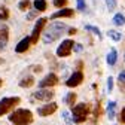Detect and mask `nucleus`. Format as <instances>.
Masks as SVG:
<instances>
[{
	"label": "nucleus",
	"instance_id": "4",
	"mask_svg": "<svg viewBox=\"0 0 125 125\" xmlns=\"http://www.w3.org/2000/svg\"><path fill=\"white\" fill-rule=\"evenodd\" d=\"M18 103H20V97H6V98H2V101H0V116L8 113L9 110H12Z\"/></svg>",
	"mask_w": 125,
	"mask_h": 125
},
{
	"label": "nucleus",
	"instance_id": "2",
	"mask_svg": "<svg viewBox=\"0 0 125 125\" xmlns=\"http://www.w3.org/2000/svg\"><path fill=\"white\" fill-rule=\"evenodd\" d=\"M9 121L13 125H30L33 122V113L27 109H18L13 113H10Z\"/></svg>",
	"mask_w": 125,
	"mask_h": 125
},
{
	"label": "nucleus",
	"instance_id": "34",
	"mask_svg": "<svg viewBox=\"0 0 125 125\" xmlns=\"http://www.w3.org/2000/svg\"><path fill=\"white\" fill-rule=\"evenodd\" d=\"M2 83H3V81H2V79H0V86H2Z\"/></svg>",
	"mask_w": 125,
	"mask_h": 125
},
{
	"label": "nucleus",
	"instance_id": "16",
	"mask_svg": "<svg viewBox=\"0 0 125 125\" xmlns=\"http://www.w3.org/2000/svg\"><path fill=\"white\" fill-rule=\"evenodd\" d=\"M115 110H116V103L115 101H109V104H107V116H109V119L115 118Z\"/></svg>",
	"mask_w": 125,
	"mask_h": 125
},
{
	"label": "nucleus",
	"instance_id": "13",
	"mask_svg": "<svg viewBox=\"0 0 125 125\" xmlns=\"http://www.w3.org/2000/svg\"><path fill=\"white\" fill-rule=\"evenodd\" d=\"M30 43H31V37H28V36H25L18 45H17V48H15V51H17L18 54H22V52H25L27 49H28V46H30Z\"/></svg>",
	"mask_w": 125,
	"mask_h": 125
},
{
	"label": "nucleus",
	"instance_id": "14",
	"mask_svg": "<svg viewBox=\"0 0 125 125\" xmlns=\"http://www.w3.org/2000/svg\"><path fill=\"white\" fill-rule=\"evenodd\" d=\"M33 85H34V77L33 76H27V77H24V79H21V82H20L21 88H30Z\"/></svg>",
	"mask_w": 125,
	"mask_h": 125
},
{
	"label": "nucleus",
	"instance_id": "31",
	"mask_svg": "<svg viewBox=\"0 0 125 125\" xmlns=\"http://www.w3.org/2000/svg\"><path fill=\"white\" fill-rule=\"evenodd\" d=\"M82 51V45H76L74 43V52H81Z\"/></svg>",
	"mask_w": 125,
	"mask_h": 125
},
{
	"label": "nucleus",
	"instance_id": "25",
	"mask_svg": "<svg viewBox=\"0 0 125 125\" xmlns=\"http://www.w3.org/2000/svg\"><path fill=\"white\" fill-rule=\"evenodd\" d=\"M61 116H62V118H64V121L67 122V125H72V124L74 122L73 119H70V115H69V112H66V110H64V112H62V113H61Z\"/></svg>",
	"mask_w": 125,
	"mask_h": 125
},
{
	"label": "nucleus",
	"instance_id": "21",
	"mask_svg": "<svg viewBox=\"0 0 125 125\" xmlns=\"http://www.w3.org/2000/svg\"><path fill=\"white\" fill-rule=\"evenodd\" d=\"M85 30H88V31H91V33H94L98 39H101V33H100V30L97 28V27H94V25H85Z\"/></svg>",
	"mask_w": 125,
	"mask_h": 125
},
{
	"label": "nucleus",
	"instance_id": "10",
	"mask_svg": "<svg viewBox=\"0 0 125 125\" xmlns=\"http://www.w3.org/2000/svg\"><path fill=\"white\" fill-rule=\"evenodd\" d=\"M74 15V10L73 9H69V8H64V9H60L58 12L52 13L51 15V20H57V18H70Z\"/></svg>",
	"mask_w": 125,
	"mask_h": 125
},
{
	"label": "nucleus",
	"instance_id": "7",
	"mask_svg": "<svg viewBox=\"0 0 125 125\" xmlns=\"http://www.w3.org/2000/svg\"><path fill=\"white\" fill-rule=\"evenodd\" d=\"M57 83H58V77H57V74L49 73L48 76H45L43 79L39 82V86L43 89V88H48V86H54V85H57Z\"/></svg>",
	"mask_w": 125,
	"mask_h": 125
},
{
	"label": "nucleus",
	"instance_id": "5",
	"mask_svg": "<svg viewBox=\"0 0 125 125\" xmlns=\"http://www.w3.org/2000/svg\"><path fill=\"white\" fill-rule=\"evenodd\" d=\"M74 48V42L72 39H66V40H62L61 45L58 46V49H57V55L58 57H69L72 54Z\"/></svg>",
	"mask_w": 125,
	"mask_h": 125
},
{
	"label": "nucleus",
	"instance_id": "29",
	"mask_svg": "<svg viewBox=\"0 0 125 125\" xmlns=\"http://www.w3.org/2000/svg\"><path fill=\"white\" fill-rule=\"evenodd\" d=\"M37 12H39V10H30V12L27 13V20H34V18L37 17Z\"/></svg>",
	"mask_w": 125,
	"mask_h": 125
},
{
	"label": "nucleus",
	"instance_id": "6",
	"mask_svg": "<svg viewBox=\"0 0 125 125\" xmlns=\"http://www.w3.org/2000/svg\"><path fill=\"white\" fill-rule=\"evenodd\" d=\"M46 18H40V20H37V22H36V25H34V28H33V31H31V43H37V39H39V36H40V33H42V30H43V27L46 25Z\"/></svg>",
	"mask_w": 125,
	"mask_h": 125
},
{
	"label": "nucleus",
	"instance_id": "30",
	"mask_svg": "<svg viewBox=\"0 0 125 125\" xmlns=\"http://www.w3.org/2000/svg\"><path fill=\"white\" fill-rule=\"evenodd\" d=\"M118 79H119V82L125 83V70H122V72L119 73V76H118Z\"/></svg>",
	"mask_w": 125,
	"mask_h": 125
},
{
	"label": "nucleus",
	"instance_id": "22",
	"mask_svg": "<svg viewBox=\"0 0 125 125\" xmlns=\"http://www.w3.org/2000/svg\"><path fill=\"white\" fill-rule=\"evenodd\" d=\"M69 106H73V103L76 101V94L74 92H70V94H67V97H66V100H64Z\"/></svg>",
	"mask_w": 125,
	"mask_h": 125
},
{
	"label": "nucleus",
	"instance_id": "3",
	"mask_svg": "<svg viewBox=\"0 0 125 125\" xmlns=\"http://www.w3.org/2000/svg\"><path fill=\"white\" fill-rule=\"evenodd\" d=\"M72 112H73V121H74L76 124H81V122H83V121L86 119V115H88V112H89V107H88V104L81 103V104L74 106Z\"/></svg>",
	"mask_w": 125,
	"mask_h": 125
},
{
	"label": "nucleus",
	"instance_id": "12",
	"mask_svg": "<svg viewBox=\"0 0 125 125\" xmlns=\"http://www.w3.org/2000/svg\"><path fill=\"white\" fill-rule=\"evenodd\" d=\"M8 37H9V30L8 27H0V51L5 49V46L8 45Z\"/></svg>",
	"mask_w": 125,
	"mask_h": 125
},
{
	"label": "nucleus",
	"instance_id": "17",
	"mask_svg": "<svg viewBox=\"0 0 125 125\" xmlns=\"http://www.w3.org/2000/svg\"><path fill=\"white\" fill-rule=\"evenodd\" d=\"M113 24H115V25H118V27L125 25V17H124L122 13H116L115 17H113Z\"/></svg>",
	"mask_w": 125,
	"mask_h": 125
},
{
	"label": "nucleus",
	"instance_id": "11",
	"mask_svg": "<svg viewBox=\"0 0 125 125\" xmlns=\"http://www.w3.org/2000/svg\"><path fill=\"white\" fill-rule=\"evenodd\" d=\"M55 110H57V103H49V104H46V106L37 109V113L40 116H48V115H52Z\"/></svg>",
	"mask_w": 125,
	"mask_h": 125
},
{
	"label": "nucleus",
	"instance_id": "27",
	"mask_svg": "<svg viewBox=\"0 0 125 125\" xmlns=\"http://www.w3.org/2000/svg\"><path fill=\"white\" fill-rule=\"evenodd\" d=\"M85 8H86V5H85V0H77V10L83 12V10H85Z\"/></svg>",
	"mask_w": 125,
	"mask_h": 125
},
{
	"label": "nucleus",
	"instance_id": "19",
	"mask_svg": "<svg viewBox=\"0 0 125 125\" xmlns=\"http://www.w3.org/2000/svg\"><path fill=\"white\" fill-rule=\"evenodd\" d=\"M107 36L110 37L112 40H115V42H119V40L122 39V34L118 33V31H115V30H109V31H107Z\"/></svg>",
	"mask_w": 125,
	"mask_h": 125
},
{
	"label": "nucleus",
	"instance_id": "15",
	"mask_svg": "<svg viewBox=\"0 0 125 125\" xmlns=\"http://www.w3.org/2000/svg\"><path fill=\"white\" fill-rule=\"evenodd\" d=\"M116 60H118V52H116V49H110V52H109V55H107V64H109V66H115Z\"/></svg>",
	"mask_w": 125,
	"mask_h": 125
},
{
	"label": "nucleus",
	"instance_id": "9",
	"mask_svg": "<svg viewBox=\"0 0 125 125\" xmlns=\"http://www.w3.org/2000/svg\"><path fill=\"white\" fill-rule=\"evenodd\" d=\"M54 97V92L51 89H39L34 92V98L36 100H40V101H49L51 98Z\"/></svg>",
	"mask_w": 125,
	"mask_h": 125
},
{
	"label": "nucleus",
	"instance_id": "1",
	"mask_svg": "<svg viewBox=\"0 0 125 125\" xmlns=\"http://www.w3.org/2000/svg\"><path fill=\"white\" fill-rule=\"evenodd\" d=\"M67 31V25H64L62 22H52L48 30L45 31L43 34V42L45 43H51L54 40H57L58 37H61Z\"/></svg>",
	"mask_w": 125,
	"mask_h": 125
},
{
	"label": "nucleus",
	"instance_id": "33",
	"mask_svg": "<svg viewBox=\"0 0 125 125\" xmlns=\"http://www.w3.org/2000/svg\"><path fill=\"white\" fill-rule=\"evenodd\" d=\"M74 33H76L74 28H70V30H69V34H74Z\"/></svg>",
	"mask_w": 125,
	"mask_h": 125
},
{
	"label": "nucleus",
	"instance_id": "18",
	"mask_svg": "<svg viewBox=\"0 0 125 125\" xmlns=\"http://www.w3.org/2000/svg\"><path fill=\"white\" fill-rule=\"evenodd\" d=\"M34 8L39 12L46 10V0H34Z\"/></svg>",
	"mask_w": 125,
	"mask_h": 125
},
{
	"label": "nucleus",
	"instance_id": "24",
	"mask_svg": "<svg viewBox=\"0 0 125 125\" xmlns=\"http://www.w3.org/2000/svg\"><path fill=\"white\" fill-rule=\"evenodd\" d=\"M28 6H30V0H21V2H20V5H18V8H20L21 10H25V9H28Z\"/></svg>",
	"mask_w": 125,
	"mask_h": 125
},
{
	"label": "nucleus",
	"instance_id": "28",
	"mask_svg": "<svg viewBox=\"0 0 125 125\" xmlns=\"http://www.w3.org/2000/svg\"><path fill=\"white\" fill-rule=\"evenodd\" d=\"M112 89H113V77L109 76V79H107V91L112 92Z\"/></svg>",
	"mask_w": 125,
	"mask_h": 125
},
{
	"label": "nucleus",
	"instance_id": "26",
	"mask_svg": "<svg viewBox=\"0 0 125 125\" xmlns=\"http://www.w3.org/2000/svg\"><path fill=\"white\" fill-rule=\"evenodd\" d=\"M66 5H67V0H54V6H57V8H62V9H64Z\"/></svg>",
	"mask_w": 125,
	"mask_h": 125
},
{
	"label": "nucleus",
	"instance_id": "23",
	"mask_svg": "<svg viewBox=\"0 0 125 125\" xmlns=\"http://www.w3.org/2000/svg\"><path fill=\"white\" fill-rule=\"evenodd\" d=\"M104 3H106V8L109 9V10H113L115 8H116V0H104Z\"/></svg>",
	"mask_w": 125,
	"mask_h": 125
},
{
	"label": "nucleus",
	"instance_id": "20",
	"mask_svg": "<svg viewBox=\"0 0 125 125\" xmlns=\"http://www.w3.org/2000/svg\"><path fill=\"white\" fill-rule=\"evenodd\" d=\"M9 18V9L6 6H0V21H5Z\"/></svg>",
	"mask_w": 125,
	"mask_h": 125
},
{
	"label": "nucleus",
	"instance_id": "8",
	"mask_svg": "<svg viewBox=\"0 0 125 125\" xmlns=\"http://www.w3.org/2000/svg\"><path fill=\"white\" fill-rule=\"evenodd\" d=\"M82 81H83V74H82V72H74V73L69 77V79H67L66 85H67V86H70V88H73V86L81 85V83H82Z\"/></svg>",
	"mask_w": 125,
	"mask_h": 125
},
{
	"label": "nucleus",
	"instance_id": "32",
	"mask_svg": "<svg viewBox=\"0 0 125 125\" xmlns=\"http://www.w3.org/2000/svg\"><path fill=\"white\" fill-rule=\"evenodd\" d=\"M121 121H122V122H125V107H124V110L121 112Z\"/></svg>",
	"mask_w": 125,
	"mask_h": 125
}]
</instances>
